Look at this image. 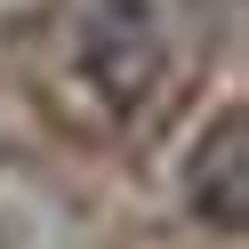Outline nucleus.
Returning a JSON list of instances; mask_svg holds the SVG:
<instances>
[{
	"label": "nucleus",
	"instance_id": "nucleus-1",
	"mask_svg": "<svg viewBox=\"0 0 249 249\" xmlns=\"http://www.w3.org/2000/svg\"><path fill=\"white\" fill-rule=\"evenodd\" d=\"M72 72L89 81V97L113 121L145 113L169 81V40L153 24V8L145 0H97L81 17V40H72Z\"/></svg>",
	"mask_w": 249,
	"mask_h": 249
},
{
	"label": "nucleus",
	"instance_id": "nucleus-2",
	"mask_svg": "<svg viewBox=\"0 0 249 249\" xmlns=\"http://www.w3.org/2000/svg\"><path fill=\"white\" fill-rule=\"evenodd\" d=\"M185 209L217 233H241L249 225V113L225 105V113L201 129L193 161H185Z\"/></svg>",
	"mask_w": 249,
	"mask_h": 249
}]
</instances>
